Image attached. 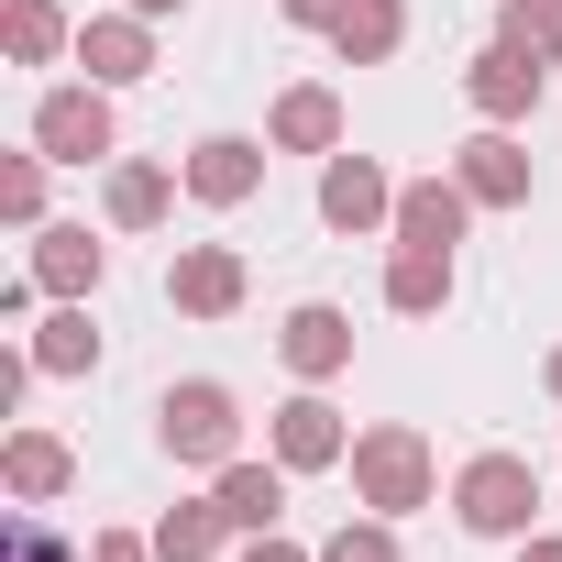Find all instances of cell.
Wrapping results in <instances>:
<instances>
[{
  "mask_svg": "<svg viewBox=\"0 0 562 562\" xmlns=\"http://www.w3.org/2000/svg\"><path fill=\"white\" fill-rule=\"evenodd\" d=\"M321 221L342 232V243H386L397 232V177L375 166V155H321Z\"/></svg>",
  "mask_w": 562,
  "mask_h": 562,
  "instance_id": "cell-6",
  "label": "cell"
},
{
  "mask_svg": "<svg viewBox=\"0 0 562 562\" xmlns=\"http://www.w3.org/2000/svg\"><path fill=\"white\" fill-rule=\"evenodd\" d=\"M0 485H12L23 507H56V496L78 485V452H67L56 430H12V441H0Z\"/></svg>",
  "mask_w": 562,
  "mask_h": 562,
  "instance_id": "cell-18",
  "label": "cell"
},
{
  "mask_svg": "<svg viewBox=\"0 0 562 562\" xmlns=\"http://www.w3.org/2000/svg\"><path fill=\"white\" fill-rule=\"evenodd\" d=\"M243 299H254V276H243L232 243H177L166 254V310L177 321H232Z\"/></svg>",
  "mask_w": 562,
  "mask_h": 562,
  "instance_id": "cell-8",
  "label": "cell"
},
{
  "mask_svg": "<svg viewBox=\"0 0 562 562\" xmlns=\"http://www.w3.org/2000/svg\"><path fill=\"white\" fill-rule=\"evenodd\" d=\"M441 507H452L463 540H507L518 551L540 529V463L529 452H474V463H452V496Z\"/></svg>",
  "mask_w": 562,
  "mask_h": 562,
  "instance_id": "cell-2",
  "label": "cell"
},
{
  "mask_svg": "<svg viewBox=\"0 0 562 562\" xmlns=\"http://www.w3.org/2000/svg\"><path fill=\"white\" fill-rule=\"evenodd\" d=\"M265 166H276L265 133H199V144L177 155V177H188L199 210H243V199H265Z\"/></svg>",
  "mask_w": 562,
  "mask_h": 562,
  "instance_id": "cell-7",
  "label": "cell"
},
{
  "mask_svg": "<svg viewBox=\"0 0 562 562\" xmlns=\"http://www.w3.org/2000/svg\"><path fill=\"white\" fill-rule=\"evenodd\" d=\"M122 89H100V78H67V89H45L34 100V144L56 155V166H111L122 155V111H111Z\"/></svg>",
  "mask_w": 562,
  "mask_h": 562,
  "instance_id": "cell-4",
  "label": "cell"
},
{
  "mask_svg": "<svg viewBox=\"0 0 562 562\" xmlns=\"http://www.w3.org/2000/svg\"><path fill=\"white\" fill-rule=\"evenodd\" d=\"M540 89H551V67H540V56H518V45H485V56L463 67V100H474V122H507V133L540 111Z\"/></svg>",
  "mask_w": 562,
  "mask_h": 562,
  "instance_id": "cell-12",
  "label": "cell"
},
{
  "mask_svg": "<svg viewBox=\"0 0 562 562\" xmlns=\"http://www.w3.org/2000/svg\"><path fill=\"white\" fill-rule=\"evenodd\" d=\"M0 45H12V67H67L78 23L56 12V0H0Z\"/></svg>",
  "mask_w": 562,
  "mask_h": 562,
  "instance_id": "cell-22",
  "label": "cell"
},
{
  "mask_svg": "<svg viewBox=\"0 0 562 562\" xmlns=\"http://www.w3.org/2000/svg\"><path fill=\"white\" fill-rule=\"evenodd\" d=\"M321 562H397V518H375V507H364V518H342V529L321 540Z\"/></svg>",
  "mask_w": 562,
  "mask_h": 562,
  "instance_id": "cell-26",
  "label": "cell"
},
{
  "mask_svg": "<svg viewBox=\"0 0 562 562\" xmlns=\"http://www.w3.org/2000/svg\"><path fill=\"white\" fill-rule=\"evenodd\" d=\"M0 562H89V551H67L45 518H12V529H0Z\"/></svg>",
  "mask_w": 562,
  "mask_h": 562,
  "instance_id": "cell-27",
  "label": "cell"
},
{
  "mask_svg": "<svg viewBox=\"0 0 562 562\" xmlns=\"http://www.w3.org/2000/svg\"><path fill=\"white\" fill-rule=\"evenodd\" d=\"M78 67H89L100 89H144V78H155V23H144V12H89V23H78Z\"/></svg>",
  "mask_w": 562,
  "mask_h": 562,
  "instance_id": "cell-13",
  "label": "cell"
},
{
  "mask_svg": "<svg viewBox=\"0 0 562 562\" xmlns=\"http://www.w3.org/2000/svg\"><path fill=\"white\" fill-rule=\"evenodd\" d=\"M397 45H408V0H353V12L331 23L342 67H397Z\"/></svg>",
  "mask_w": 562,
  "mask_h": 562,
  "instance_id": "cell-23",
  "label": "cell"
},
{
  "mask_svg": "<svg viewBox=\"0 0 562 562\" xmlns=\"http://www.w3.org/2000/svg\"><path fill=\"white\" fill-rule=\"evenodd\" d=\"M518 562H562V529H529V540H518Z\"/></svg>",
  "mask_w": 562,
  "mask_h": 562,
  "instance_id": "cell-31",
  "label": "cell"
},
{
  "mask_svg": "<svg viewBox=\"0 0 562 562\" xmlns=\"http://www.w3.org/2000/svg\"><path fill=\"white\" fill-rule=\"evenodd\" d=\"M23 276H34L45 299H100V288H111V243H100L89 221H45L34 254H23Z\"/></svg>",
  "mask_w": 562,
  "mask_h": 562,
  "instance_id": "cell-11",
  "label": "cell"
},
{
  "mask_svg": "<svg viewBox=\"0 0 562 562\" xmlns=\"http://www.w3.org/2000/svg\"><path fill=\"white\" fill-rule=\"evenodd\" d=\"M265 452L288 463V474H342V463H353V419H342L321 386H299V397L265 408Z\"/></svg>",
  "mask_w": 562,
  "mask_h": 562,
  "instance_id": "cell-5",
  "label": "cell"
},
{
  "mask_svg": "<svg viewBox=\"0 0 562 562\" xmlns=\"http://www.w3.org/2000/svg\"><path fill=\"white\" fill-rule=\"evenodd\" d=\"M122 12H144V23H177V12H188V0H122Z\"/></svg>",
  "mask_w": 562,
  "mask_h": 562,
  "instance_id": "cell-32",
  "label": "cell"
},
{
  "mask_svg": "<svg viewBox=\"0 0 562 562\" xmlns=\"http://www.w3.org/2000/svg\"><path fill=\"white\" fill-rule=\"evenodd\" d=\"M496 45H518V56L562 67V0H496Z\"/></svg>",
  "mask_w": 562,
  "mask_h": 562,
  "instance_id": "cell-25",
  "label": "cell"
},
{
  "mask_svg": "<svg viewBox=\"0 0 562 562\" xmlns=\"http://www.w3.org/2000/svg\"><path fill=\"white\" fill-rule=\"evenodd\" d=\"M452 177H463L474 210H529V188H540V166H529V144H518L507 122L463 133V144H452Z\"/></svg>",
  "mask_w": 562,
  "mask_h": 562,
  "instance_id": "cell-9",
  "label": "cell"
},
{
  "mask_svg": "<svg viewBox=\"0 0 562 562\" xmlns=\"http://www.w3.org/2000/svg\"><path fill=\"white\" fill-rule=\"evenodd\" d=\"M243 529L221 518V496H177L166 518H155V562H221Z\"/></svg>",
  "mask_w": 562,
  "mask_h": 562,
  "instance_id": "cell-21",
  "label": "cell"
},
{
  "mask_svg": "<svg viewBox=\"0 0 562 562\" xmlns=\"http://www.w3.org/2000/svg\"><path fill=\"white\" fill-rule=\"evenodd\" d=\"M177 188H188L177 166H155V155H111V166H100V221H111V232H155V221L177 210Z\"/></svg>",
  "mask_w": 562,
  "mask_h": 562,
  "instance_id": "cell-14",
  "label": "cell"
},
{
  "mask_svg": "<svg viewBox=\"0 0 562 562\" xmlns=\"http://www.w3.org/2000/svg\"><path fill=\"white\" fill-rule=\"evenodd\" d=\"M276 364H288L299 386H331V375H353V310H331V299H299L288 321H276Z\"/></svg>",
  "mask_w": 562,
  "mask_h": 562,
  "instance_id": "cell-10",
  "label": "cell"
},
{
  "mask_svg": "<svg viewBox=\"0 0 562 562\" xmlns=\"http://www.w3.org/2000/svg\"><path fill=\"white\" fill-rule=\"evenodd\" d=\"M89 562H155V529H89Z\"/></svg>",
  "mask_w": 562,
  "mask_h": 562,
  "instance_id": "cell-28",
  "label": "cell"
},
{
  "mask_svg": "<svg viewBox=\"0 0 562 562\" xmlns=\"http://www.w3.org/2000/svg\"><path fill=\"white\" fill-rule=\"evenodd\" d=\"M276 12H288V23H299V34H331V23H342V12H353V0H276Z\"/></svg>",
  "mask_w": 562,
  "mask_h": 562,
  "instance_id": "cell-30",
  "label": "cell"
},
{
  "mask_svg": "<svg viewBox=\"0 0 562 562\" xmlns=\"http://www.w3.org/2000/svg\"><path fill=\"white\" fill-rule=\"evenodd\" d=\"M232 562H321V551H299V540H288V529H254V540H243V551H232Z\"/></svg>",
  "mask_w": 562,
  "mask_h": 562,
  "instance_id": "cell-29",
  "label": "cell"
},
{
  "mask_svg": "<svg viewBox=\"0 0 562 562\" xmlns=\"http://www.w3.org/2000/svg\"><path fill=\"white\" fill-rule=\"evenodd\" d=\"M155 452L188 463V474H221V463L243 452V397H232L221 375H177V386L155 397Z\"/></svg>",
  "mask_w": 562,
  "mask_h": 562,
  "instance_id": "cell-3",
  "label": "cell"
},
{
  "mask_svg": "<svg viewBox=\"0 0 562 562\" xmlns=\"http://www.w3.org/2000/svg\"><path fill=\"white\" fill-rule=\"evenodd\" d=\"M210 496H221V518L254 540V529H276V518H288V463H276V452H265V463H254V452H232V463L210 474Z\"/></svg>",
  "mask_w": 562,
  "mask_h": 562,
  "instance_id": "cell-17",
  "label": "cell"
},
{
  "mask_svg": "<svg viewBox=\"0 0 562 562\" xmlns=\"http://www.w3.org/2000/svg\"><path fill=\"white\" fill-rule=\"evenodd\" d=\"M45 144H23V155H0V221L12 232H45Z\"/></svg>",
  "mask_w": 562,
  "mask_h": 562,
  "instance_id": "cell-24",
  "label": "cell"
},
{
  "mask_svg": "<svg viewBox=\"0 0 562 562\" xmlns=\"http://www.w3.org/2000/svg\"><path fill=\"white\" fill-rule=\"evenodd\" d=\"M353 507H375V518H419V507H441L452 485H441V452H430V430L419 419H375V430H353Z\"/></svg>",
  "mask_w": 562,
  "mask_h": 562,
  "instance_id": "cell-1",
  "label": "cell"
},
{
  "mask_svg": "<svg viewBox=\"0 0 562 562\" xmlns=\"http://www.w3.org/2000/svg\"><path fill=\"white\" fill-rule=\"evenodd\" d=\"M265 144H276V155H342V89H331V78L276 89V111H265Z\"/></svg>",
  "mask_w": 562,
  "mask_h": 562,
  "instance_id": "cell-16",
  "label": "cell"
},
{
  "mask_svg": "<svg viewBox=\"0 0 562 562\" xmlns=\"http://www.w3.org/2000/svg\"><path fill=\"white\" fill-rule=\"evenodd\" d=\"M463 221H474V199H463V177H452V166H441V177H397V232H386V243L452 254V243H463Z\"/></svg>",
  "mask_w": 562,
  "mask_h": 562,
  "instance_id": "cell-15",
  "label": "cell"
},
{
  "mask_svg": "<svg viewBox=\"0 0 562 562\" xmlns=\"http://www.w3.org/2000/svg\"><path fill=\"white\" fill-rule=\"evenodd\" d=\"M23 353H34V375H100V321H89V299H56Z\"/></svg>",
  "mask_w": 562,
  "mask_h": 562,
  "instance_id": "cell-20",
  "label": "cell"
},
{
  "mask_svg": "<svg viewBox=\"0 0 562 562\" xmlns=\"http://www.w3.org/2000/svg\"><path fill=\"white\" fill-rule=\"evenodd\" d=\"M540 386H551V408H562V342H551V353H540Z\"/></svg>",
  "mask_w": 562,
  "mask_h": 562,
  "instance_id": "cell-33",
  "label": "cell"
},
{
  "mask_svg": "<svg viewBox=\"0 0 562 562\" xmlns=\"http://www.w3.org/2000/svg\"><path fill=\"white\" fill-rule=\"evenodd\" d=\"M452 288H463V276H452V254L386 243V310H397V321H441V310H452Z\"/></svg>",
  "mask_w": 562,
  "mask_h": 562,
  "instance_id": "cell-19",
  "label": "cell"
}]
</instances>
